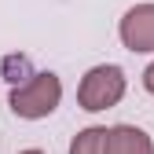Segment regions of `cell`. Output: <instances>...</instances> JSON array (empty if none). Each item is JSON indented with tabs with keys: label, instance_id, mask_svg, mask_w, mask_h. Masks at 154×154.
Returning a JSON list of instances; mask_svg holds the SVG:
<instances>
[{
	"label": "cell",
	"instance_id": "6da1fadb",
	"mask_svg": "<svg viewBox=\"0 0 154 154\" xmlns=\"http://www.w3.org/2000/svg\"><path fill=\"white\" fill-rule=\"evenodd\" d=\"M59 103H63V81H59V73H51V70H44V73H37L33 81L11 88V95H8L11 114L22 118V121H41L48 114H55Z\"/></svg>",
	"mask_w": 154,
	"mask_h": 154
},
{
	"label": "cell",
	"instance_id": "7a4b0ae2",
	"mask_svg": "<svg viewBox=\"0 0 154 154\" xmlns=\"http://www.w3.org/2000/svg\"><path fill=\"white\" fill-rule=\"evenodd\" d=\"M125 88H128L125 70L114 66V63H103V66H92L81 77V85H77V103H81V110H88V114H99V110L118 106L125 99Z\"/></svg>",
	"mask_w": 154,
	"mask_h": 154
},
{
	"label": "cell",
	"instance_id": "3957f363",
	"mask_svg": "<svg viewBox=\"0 0 154 154\" xmlns=\"http://www.w3.org/2000/svg\"><path fill=\"white\" fill-rule=\"evenodd\" d=\"M118 37L128 51H154V4H136L121 15L118 22Z\"/></svg>",
	"mask_w": 154,
	"mask_h": 154
},
{
	"label": "cell",
	"instance_id": "277c9868",
	"mask_svg": "<svg viewBox=\"0 0 154 154\" xmlns=\"http://www.w3.org/2000/svg\"><path fill=\"white\" fill-rule=\"evenodd\" d=\"M106 154H154V140L136 125H114L106 140Z\"/></svg>",
	"mask_w": 154,
	"mask_h": 154
},
{
	"label": "cell",
	"instance_id": "5b68a950",
	"mask_svg": "<svg viewBox=\"0 0 154 154\" xmlns=\"http://www.w3.org/2000/svg\"><path fill=\"white\" fill-rule=\"evenodd\" d=\"M106 140H110V128L88 125L70 140V154H106Z\"/></svg>",
	"mask_w": 154,
	"mask_h": 154
},
{
	"label": "cell",
	"instance_id": "8992f818",
	"mask_svg": "<svg viewBox=\"0 0 154 154\" xmlns=\"http://www.w3.org/2000/svg\"><path fill=\"white\" fill-rule=\"evenodd\" d=\"M0 70H4V81H11L15 88L37 77V73H33V63H29V55H4Z\"/></svg>",
	"mask_w": 154,
	"mask_h": 154
},
{
	"label": "cell",
	"instance_id": "52a82bcc",
	"mask_svg": "<svg viewBox=\"0 0 154 154\" xmlns=\"http://www.w3.org/2000/svg\"><path fill=\"white\" fill-rule=\"evenodd\" d=\"M143 88H147V92L154 95V63H150V66L143 70Z\"/></svg>",
	"mask_w": 154,
	"mask_h": 154
},
{
	"label": "cell",
	"instance_id": "ba28073f",
	"mask_svg": "<svg viewBox=\"0 0 154 154\" xmlns=\"http://www.w3.org/2000/svg\"><path fill=\"white\" fill-rule=\"evenodd\" d=\"M22 154H44V150H37V147H29V150H22Z\"/></svg>",
	"mask_w": 154,
	"mask_h": 154
}]
</instances>
